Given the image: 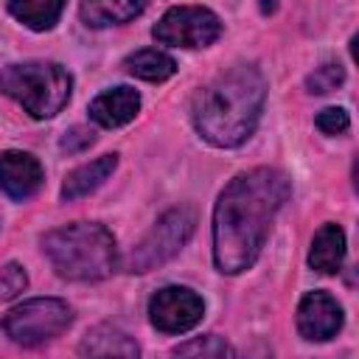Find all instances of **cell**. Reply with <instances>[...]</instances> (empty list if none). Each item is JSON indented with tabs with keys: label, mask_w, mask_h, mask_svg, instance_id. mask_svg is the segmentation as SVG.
Here are the masks:
<instances>
[{
	"label": "cell",
	"mask_w": 359,
	"mask_h": 359,
	"mask_svg": "<svg viewBox=\"0 0 359 359\" xmlns=\"http://www.w3.org/2000/svg\"><path fill=\"white\" fill-rule=\"evenodd\" d=\"M289 191L286 174L266 165L244 171L224 185L213 210V261L219 272L238 275L258 261Z\"/></svg>",
	"instance_id": "6da1fadb"
},
{
	"label": "cell",
	"mask_w": 359,
	"mask_h": 359,
	"mask_svg": "<svg viewBox=\"0 0 359 359\" xmlns=\"http://www.w3.org/2000/svg\"><path fill=\"white\" fill-rule=\"evenodd\" d=\"M266 98V81L252 65H233L219 73L194 101L196 132L219 149L244 143L261 118Z\"/></svg>",
	"instance_id": "7a4b0ae2"
},
{
	"label": "cell",
	"mask_w": 359,
	"mask_h": 359,
	"mask_svg": "<svg viewBox=\"0 0 359 359\" xmlns=\"http://www.w3.org/2000/svg\"><path fill=\"white\" fill-rule=\"evenodd\" d=\"M42 250L53 269L67 280H104L118 266L115 236L95 222H76L50 230Z\"/></svg>",
	"instance_id": "3957f363"
},
{
	"label": "cell",
	"mask_w": 359,
	"mask_h": 359,
	"mask_svg": "<svg viewBox=\"0 0 359 359\" xmlns=\"http://www.w3.org/2000/svg\"><path fill=\"white\" fill-rule=\"evenodd\" d=\"M0 93L14 98L31 118H53L73 93L70 73L56 62H17L0 70Z\"/></svg>",
	"instance_id": "277c9868"
},
{
	"label": "cell",
	"mask_w": 359,
	"mask_h": 359,
	"mask_svg": "<svg viewBox=\"0 0 359 359\" xmlns=\"http://www.w3.org/2000/svg\"><path fill=\"white\" fill-rule=\"evenodd\" d=\"M194 227H196V210L188 205H180L163 213L126 258L129 272H149L165 264L168 258H174L185 247V241L194 236Z\"/></svg>",
	"instance_id": "5b68a950"
},
{
	"label": "cell",
	"mask_w": 359,
	"mask_h": 359,
	"mask_svg": "<svg viewBox=\"0 0 359 359\" xmlns=\"http://www.w3.org/2000/svg\"><path fill=\"white\" fill-rule=\"evenodd\" d=\"M73 323V311L59 297H34L14 306L3 317V331L17 345H42Z\"/></svg>",
	"instance_id": "8992f818"
},
{
	"label": "cell",
	"mask_w": 359,
	"mask_h": 359,
	"mask_svg": "<svg viewBox=\"0 0 359 359\" xmlns=\"http://www.w3.org/2000/svg\"><path fill=\"white\" fill-rule=\"evenodd\" d=\"M160 45L171 48H208L219 39L222 22L205 6H174L151 28Z\"/></svg>",
	"instance_id": "52a82bcc"
},
{
	"label": "cell",
	"mask_w": 359,
	"mask_h": 359,
	"mask_svg": "<svg viewBox=\"0 0 359 359\" xmlns=\"http://www.w3.org/2000/svg\"><path fill=\"white\" fill-rule=\"evenodd\" d=\"M205 314L202 297L188 286H163L149 300V320L163 334H185Z\"/></svg>",
	"instance_id": "ba28073f"
},
{
	"label": "cell",
	"mask_w": 359,
	"mask_h": 359,
	"mask_svg": "<svg viewBox=\"0 0 359 359\" xmlns=\"http://www.w3.org/2000/svg\"><path fill=\"white\" fill-rule=\"evenodd\" d=\"M342 328V306L328 292H309L297 306V331L303 339L325 342Z\"/></svg>",
	"instance_id": "9c48e42d"
},
{
	"label": "cell",
	"mask_w": 359,
	"mask_h": 359,
	"mask_svg": "<svg viewBox=\"0 0 359 359\" xmlns=\"http://www.w3.org/2000/svg\"><path fill=\"white\" fill-rule=\"evenodd\" d=\"M42 180H45V171L34 154L14 151V149L0 154V188L8 199L14 202L31 199L42 188Z\"/></svg>",
	"instance_id": "30bf717a"
},
{
	"label": "cell",
	"mask_w": 359,
	"mask_h": 359,
	"mask_svg": "<svg viewBox=\"0 0 359 359\" xmlns=\"http://www.w3.org/2000/svg\"><path fill=\"white\" fill-rule=\"evenodd\" d=\"M81 359H140L137 342L118 325H95L84 334L79 345Z\"/></svg>",
	"instance_id": "8fae6325"
},
{
	"label": "cell",
	"mask_w": 359,
	"mask_h": 359,
	"mask_svg": "<svg viewBox=\"0 0 359 359\" xmlns=\"http://www.w3.org/2000/svg\"><path fill=\"white\" fill-rule=\"evenodd\" d=\"M140 112V95L137 90L132 87H112V90H104L101 95L93 98L90 104V118L104 126V129H115V126H123L129 123L135 115Z\"/></svg>",
	"instance_id": "7c38bea8"
},
{
	"label": "cell",
	"mask_w": 359,
	"mask_h": 359,
	"mask_svg": "<svg viewBox=\"0 0 359 359\" xmlns=\"http://www.w3.org/2000/svg\"><path fill=\"white\" fill-rule=\"evenodd\" d=\"M115 165H118V154H101L98 160H90V163L73 168L62 182V199L73 202V199H81V196L93 194L98 185H104L109 180Z\"/></svg>",
	"instance_id": "4fadbf2b"
},
{
	"label": "cell",
	"mask_w": 359,
	"mask_h": 359,
	"mask_svg": "<svg viewBox=\"0 0 359 359\" xmlns=\"http://www.w3.org/2000/svg\"><path fill=\"white\" fill-rule=\"evenodd\" d=\"M342 261H345V230L339 224H323L311 238V250H309L311 269L323 275H334L339 272Z\"/></svg>",
	"instance_id": "5bb4252c"
},
{
	"label": "cell",
	"mask_w": 359,
	"mask_h": 359,
	"mask_svg": "<svg viewBox=\"0 0 359 359\" xmlns=\"http://www.w3.org/2000/svg\"><path fill=\"white\" fill-rule=\"evenodd\" d=\"M143 8L146 6L135 0H84L79 6V14L90 28H107V25H123L135 20Z\"/></svg>",
	"instance_id": "9a60e30c"
},
{
	"label": "cell",
	"mask_w": 359,
	"mask_h": 359,
	"mask_svg": "<svg viewBox=\"0 0 359 359\" xmlns=\"http://www.w3.org/2000/svg\"><path fill=\"white\" fill-rule=\"evenodd\" d=\"M8 11L31 31H50L62 17L65 3H59V0H14V3H8Z\"/></svg>",
	"instance_id": "2e32d148"
},
{
	"label": "cell",
	"mask_w": 359,
	"mask_h": 359,
	"mask_svg": "<svg viewBox=\"0 0 359 359\" xmlns=\"http://www.w3.org/2000/svg\"><path fill=\"white\" fill-rule=\"evenodd\" d=\"M126 70L137 79H146V81H165L177 73V62L157 50V48H143V50H135L132 56H126Z\"/></svg>",
	"instance_id": "e0dca14e"
},
{
	"label": "cell",
	"mask_w": 359,
	"mask_h": 359,
	"mask_svg": "<svg viewBox=\"0 0 359 359\" xmlns=\"http://www.w3.org/2000/svg\"><path fill=\"white\" fill-rule=\"evenodd\" d=\"M171 359H241V356L236 353V348L230 342L208 334V337H196V339L182 342L171 353Z\"/></svg>",
	"instance_id": "ac0fdd59"
},
{
	"label": "cell",
	"mask_w": 359,
	"mask_h": 359,
	"mask_svg": "<svg viewBox=\"0 0 359 359\" xmlns=\"http://www.w3.org/2000/svg\"><path fill=\"white\" fill-rule=\"evenodd\" d=\"M342 81H345V70H342L339 65L328 62V65L317 67V70H314V73L306 79V87H309V93H317V95H323V93H331V90H337Z\"/></svg>",
	"instance_id": "d6986e66"
},
{
	"label": "cell",
	"mask_w": 359,
	"mask_h": 359,
	"mask_svg": "<svg viewBox=\"0 0 359 359\" xmlns=\"http://www.w3.org/2000/svg\"><path fill=\"white\" fill-rule=\"evenodd\" d=\"M25 286H28V275H25V269L20 264H6L0 269V300L17 297Z\"/></svg>",
	"instance_id": "ffe728a7"
},
{
	"label": "cell",
	"mask_w": 359,
	"mask_h": 359,
	"mask_svg": "<svg viewBox=\"0 0 359 359\" xmlns=\"http://www.w3.org/2000/svg\"><path fill=\"white\" fill-rule=\"evenodd\" d=\"M314 123H317V129L325 132V135H342V132H348L351 118H348V112H345L342 107H325V109L314 118Z\"/></svg>",
	"instance_id": "44dd1931"
},
{
	"label": "cell",
	"mask_w": 359,
	"mask_h": 359,
	"mask_svg": "<svg viewBox=\"0 0 359 359\" xmlns=\"http://www.w3.org/2000/svg\"><path fill=\"white\" fill-rule=\"evenodd\" d=\"M93 140H95V137H93V132H87V129L76 126V129H70V132L62 137V149H67V151H79V149L90 146Z\"/></svg>",
	"instance_id": "7402d4cb"
}]
</instances>
